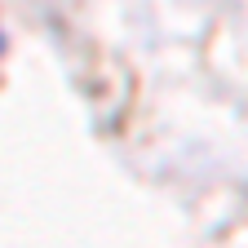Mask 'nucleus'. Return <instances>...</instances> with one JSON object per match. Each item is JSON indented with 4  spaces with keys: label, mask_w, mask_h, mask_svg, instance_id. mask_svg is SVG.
Here are the masks:
<instances>
[{
    "label": "nucleus",
    "mask_w": 248,
    "mask_h": 248,
    "mask_svg": "<svg viewBox=\"0 0 248 248\" xmlns=\"http://www.w3.org/2000/svg\"><path fill=\"white\" fill-rule=\"evenodd\" d=\"M0 45H5V40H0Z\"/></svg>",
    "instance_id": "obj_1"
}]
</instances>
